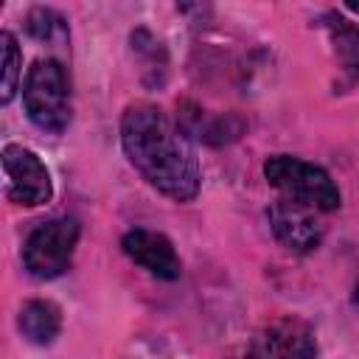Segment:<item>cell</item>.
Masks as SVG:
<instances>
[{"mask_svg": "<svg viewBox=\"0 0 359 359\" xmlns=\"http://www.w3.org/2000/svg\"><path fill=\"white\" fill-rule=\"evenodd\" d=\"M121 250H123V255L129 261H135L137 266H143L154 278L177 280L182 275V261H180L171 238L163 236V233H157V230L135 227V230L123 233Z\"/></svg>", "mask_w": 359, "mask_h": 359, "instance_id": "obj_7", "label": "cell"}, {"mask_svg": "<svg viewBox=\"0 0 359 359\" xmlns=\"http://www.w3.org/2000/svg\"><path fill=\"white\" fill-rule=\"evenodd\" d=\"M264 177L280 196L309 205L320 213H331L339 208V188L331 174L317 163L292 154H272L264 163Z\"/></svg>", "mask_w": 359, "mask_h": 359, "instance_id": "obj_3", "label": "cell"}, {"mask_svg": "<svg viewBox=\"0 0 359 359\" xmlns=\"http://www.w3.org/2000/svg\"><path fill=\"white\" fill-rule=\"evenodd\" d=\"M353 306H359V283H356V292H353Z\"/></svg>", "mask_w": 359, "mask_h": 359, "instance_id": "obj_15", "label": "cell"}, {"mask_svg": "<svg viewBox=\"0 0 359 359\" xmlns=\"http://www.w3.org/2000/svg\"><path fill=\"white\" fill-rule=\"evenodd\" d=\"M121 146L140 177L174 202H191L202 185V168L188 137L149 101H135L121 115Z\"/></svg>", "mask_w": 359, "mask_h": 359, "instance_id": "obj_1", "label": "cell"}, {"mask_svg": "<svg viewBox=\"0 0 359 359\" xmlns=\"http://www.w3.org/2000/svg\"><path fill=\"white\" fill-rule=\"evenodd\" d=\"M22 104L31 123L48 135H62L70 126V79L62 62L36 59L22 81Z\"/></svg>", "mask_w": 359, "mask_h": 359, "instance_id": "obj_2", "label": "cell"}, {"mask_svg": "<svg viewBox=\"0 0 359 359\" xmlns=\"http://www.w3.org/2000/svg\"><path fill=\"white\" fill-rule=\"evenodd\" d=\"M177 11L194 25L202 28L213 17V0H177Z\"/></svg>", "mask_w": 359, "mask_h": 359, "instance_id": "obj_13", "label": "cell"}, {"mask_svg": "<svg viewBox=\"0 0 359 359\" xmlns=\"http://www.w3.org/2000/svg\"><path fill=\"white\" fill-rule=\"evenodd\" d=\"M250 353L255 356H314L317 339H314V331L303 320L289 317V320H278L269 328H264L252 339Z\"/></svg>", "mask_w": 359, "mask_h": 359, "instance_id": "obj_8", "label": "cell"}, {"mask_svg": "<svg viewBox=\"0 0 359 359\" xmlns=\"http://www.w3.org/2000/svg\"><path fill=\"white\" fill-rule=\"evenodd\" d=\"M323 25L331 36V45H334V53H337L342 70L351 79H356L359 76V28L339 14H325Z\"/></svg>", "mask_w": 359, "mask_h": 359, "instance_id": "obj_10", "label": "cell"}, {"mask_svg": "<svg viewBox=\"0 0 359 359\" xmlns=\"http://www.w3.org/2000/svg\"><path fill=\"white\" fill-rule=\"evenodd\" d=\"M0 42H3V93H0V101L8 104L17 93V84H20V73H22V53H20V45L14 39L11 31H3L0 34Z\"/></svg>", "mask_w": 359, "mask_h": 359, "instance_id": "obj_12", "label": "cell"}, {"mask_svg": "<svg viewBox=\"0 0 359 359\" xmlns=\"http://www.w3.org/2000/svg\"><path fill=\"white\" fill-rule=\"evenodd\" d=\"M25 31L34 39L48 42V45H65L67 42V22L50 8H34L25 17Z\"/></svg>", "mask_w": 359, "mask_h": 359, "instance_id": "obj_11", "label": "cell"}, {"mask_svg": "<svg viewBox=\"0 0 359 359\" xmlns=\"http://www.w3.org/2000/svg\"><path fill=\"white\" fill-rule=\"evenodd\" d=\"M317 213L320 210H314L309 205H300L294 199H286V196H278L266 208V219H269V227H272L275 238L297 255H306V252L317 250L323 236H325V227L317 219Z\"/></svg>", "mask_w": 359, "mask_h": 359, "instance_id": "obj_6", "label": "cell"}, {"mask_svg": "<svg viewBox=\"0 0 359 359\" xmlns=\"http://www.w3.org/2000/svg\"><path fill=\"white\" fill-rule=\"evenodd\" d=\"M76 241H79V222L70 216L48 219L36 224L22 244V264L28 275L39 280H53L62 272H67Z\"/></svg>", "mask_w": 359, "mask_h": 359, "instance_id": "obj_4", "label": "cell"}, {"mask_svg": "<svg viewBox=\"0 0 359 359\" xmlns=\"http://www.w3.org/2000/svg\"><path fill=\"white\" fill-rule=\"evenodd\" d=\"M342 3H345L351 11H356V14H359V0H342Z\"/></svg>", "mask_w": 359, "mask_h": 359, "instance_id": "obj_14", "label": "cell"}, {"mask_svg": "<svg viewBox=\"0 0 359 359\" xmlns=\"http://www.w3.org/2000/svg\"><path fill=\"white\" fill-rule=\"evenodd\" d=\"M17 325L34 345H50L62 331V309L53 300H28L20 309Z\"/></svg>", "mask_w": 359, "mask_h": 359, "instance_id": "obj_9", "label": "cell"}, {"mask_svg": "<svg viewBox=\"0 0 359 359\" xmlns=\"http://www.w3.org/2000/svg\"><path fill=\"white\" fill-rule=\"evenodd\" d=\"M0 160H3V177H6L3 194L11 205L36 208V205L50 202L53 196L50 171L31 149L20 143H6Z\"/></svg>", "mask_w": 359, "mask_h": 359, "instance_id": "obj_5", "label": "cell"}]
</instances>
